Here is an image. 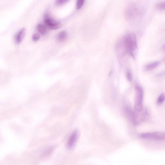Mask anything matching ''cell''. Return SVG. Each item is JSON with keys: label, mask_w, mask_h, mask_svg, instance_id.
Masks as SVG:
<instances>
[{"label": "cell", "mask_w": 165, "mask_h": 165, "mask_svg": "<svg viewBox=\"0 0 165 165\" xmlns=\"http://www.w3.org/2000/svg\"><path fill=\"white\" fill-rule=\"evenodd\" d=\"M125 51L133 59L138 49L136 37L135 34L131 32L126 34L124 39Z\"/></svg>", "instance_id": "6da1fadb"}, {"label": "cell", "mask_w": 165, "mask_h": 165, "mask_svg": "<svg viewBox=\"0 0 165 165\" xmlns=\"http://www.w3.org/2000/svg\"><path fill=\"white\" fill-rule=\"evenodd\" d=\"M144 13L143 7L137 4H132L128 7L127 16L130 20H137L142 18Z\"/></svg>", "instance_id": "7a4b0ae2"}, {"label": "cell", "mask_w": 165, "mask_h": 165, "mask_svg": "<svg viewBox=\"0 0 165 165\" xmlns=\"http://www.w3.org/2000/svg\"><path fill=\"white\" fill-rule=\"evenodd\" d=\"M134 109L135 111H140L143 109V91L142 87L137 85L135 87Z\"/></svg>", "instance_id": "3957f363"}, {"label": "cell", "mask_w": 165, "mask_h": 165, "mask_svg": "<svg viewBox=\"0 0 165 165\" xmlns=\"http://www.w3.org/2000/svg\"><path fill=\"white\" fill-rule=\"evenodd\" d=\"M44 23L45 26L50 30H57L61 27L60 22L53 18L48 14H46L44 16Z\"/></svg>", "instance_id": "277c9868"}, {"label": "cell", "mask_w": 165, "mask_h": 165, "mask_svg": "<svg viewBox=\"0 0 165 165\" xmlns=\"http://www.w3.org/2000/svg\"><path fill=\"white\" fill-rule=\"evenodd\" d=\"M140 137L144 139L153 140H165V132H153L143 133Z\"/></svg>", "instance_id": "5b68a950"}, {"label": "cell", "mask_w": 165, "mask_h": 165, "mask_svg": "<svg viewBox=\"0 0 165 165\" xmlns=\"http://www.w3.org/2000/svg\"><path fill=\"white\" fill-rule=\"evenodd\" d=\"M79 132L78 130H75L70 135L67 143V148L69 149H73L78 140Z\"/></svg>", "instance_id": "8992f818"}, {"label": "cell", "mask_w": 165, "mask_h": 165, "mask_svg": "<svg viewBox=\"0 0 165 165\" xmlns=\"http://www.w3.org/2000/svg\"><path fill=\"white\" fill-rule=\"evenodd\" d=\"M26 33L25 28H23L16 35L15 37V41L17 44L20 43L23 41Z\"/></svg>", "instance_id": "52a82bcc"}, {"label": "cell", "mask_w": 165, "mask_h": 165, "mask_svg": "<svg viewBox=\"0 0 165 165\" xmlns=\"http://www.w3.org/2000/svg\"><path fill=\"white\" fill-rule=\"evenodd\" d=\"M160 64L159 62L156 61L149 64L145 66L144 68L145 71H149L152 70L158 66Z\"/></svg>", "instance_id": "ba28073f"}, {"label": "cell", "mask_w": 165, "mask_h": 165, "mask_svg": "<svg viewBox=\"0 0 165 165\" xmlns=\"http://www.w3.org/2000/svg\"><path fill=\"white\" fill-rule=\"evenodd\" d=\"M67 34L65 31L61 32L56 36V38L57 41L62 42L65 41L67 38Z\"/></svg>", "instance_id": "9c48e42d"}, {"label": "cell", "mask_w": 165, "mask_h": 165, "mask_svg": "<svg viewBox=\"0 0 165 165\" xmlns=\"http://www.w3.org/2000/svg\"><path fill=\"white\" fill-rule=\"evenodd\" d=\"M37 30L38 32L41 35H46L47 33L46 29L45 27L41 24H38L37 26Z\"/></svg>", "instance_id": "30bf717a"}, {"label": "cell", "mask_w": 165, "mask_h": 165, "mask_svg": "<svg viewBox=\"0 0 165 165\" xmlns=\"http://www.w3.org/2000/svg\"><path fill=\"white\" fill-rule=\"evenodd\" d=\"M165 100V94L162 93L158 97L157 101V104L158 105L162 104Z\"/></svg>", "instance_id": "8fae6325"}, {"label": "cell", "mask_w": 165, "mask_h": 165, "mask_svg": "<svg viewBox=\"0 0 165 165\" xmlns=\"http://www.w3.org/2000/svg\"><path fill=\"white\" fill-rule=\"evenodd\" d=\"M156 8L159 11L165 10V2L158 4L156 6Z\"/></svg>", "instance_id": "7c38bea8"}, {"label": "cell", "mask_w": 165, "mask_h": 165, "mask_svg": "<svg viewBox=\"0 0 165 165\" xmlns=\"http://www.w3.org/2000/svg\"><path fill=\"white\" fill-rule=\"evenodd\" d=\"M69 1L70 0H56L55 4L56 6H61L65 4Z\"/></svg>", "instance_id": "4fadbf2b"}, {"label": "cell", "mask_w": 165, "mask_h": 165, "mask_svg": "<svg viewBox=\"0 0 165 165\" xmlns=\"http://www.w3.org/2000/svg\"><path fill=\"white\" fill-rule=\"evenodd\" d=\"M84 0H77L76 7L77 9L80 8L82 6Z\"/></svg>", "instance_id": "5bb4252c"}, {"label": "cell", "mask_w": 165, "mask_h": 165, "mask_svg": "<svg viewBox=\"0 0 165 165\" xmlns=\"http://www.w3.org/2000/svg\"><path fill=\"white\" fill-rule=\"evenodd\" d=\"M40 36L39 34L38 33L34 34L32 36V40L34 42H36L40 39Z\"/></svg>", "instance_id": "9a60e30c"}, {"label": "cell", "mask_w": 165, "mask_h": 165, "mask_svg": "<svg viewBox=\"0 0 165 165\" xmlns=\"http://www.w3.org/2000/svg\"><path fill=\"white\" fill-rule=\"evenodd\" d=\"M126 77L128 80L130 82H131L132 80V76L131 73L130 71L128 70L126 73Z\"/></svg>", "instance_id": "2e32d148"}, {"label": "cell", "mask_w": 165, "mask_h": 165, "mask_svg": "<svg viewBox=\"0 0 165 165\" xmlns=\"http://www.w3.org/2000/svg\"><path fill=\"white\" fill-rule=\"evenodd\" d=\"M163 49L165 51V44L163 46Z\"/></svg>", "instance_id": "e0dca14e"}, {"label": "cell", "mask_w": 165, "mask_h": 165, "mask_svg": "<svg viewBox=\"0 0 165 165\" xmlns=\"http://www.w3.org/2000/svg\"><path fill=\"white\" fill-rule=\"evenodd\" d=\"M112 71H111L110 72V73H109V75L110 76V75H111L112 74Z\"/></svg>", "instance_id": "ac0fdd59"}]
</instances>
